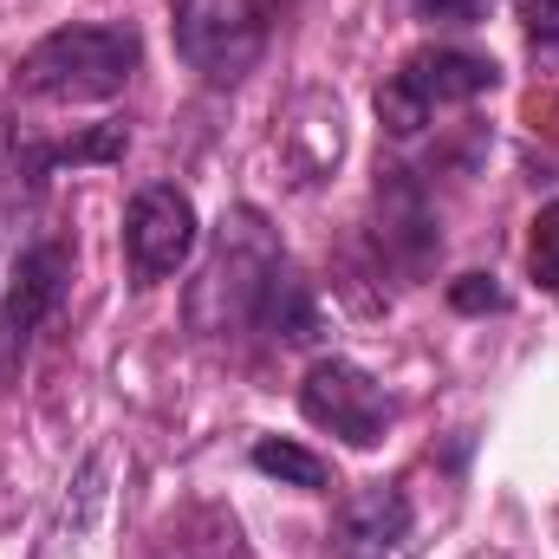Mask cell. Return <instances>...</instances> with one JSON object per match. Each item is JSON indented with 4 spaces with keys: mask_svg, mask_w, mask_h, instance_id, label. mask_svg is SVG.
<instances>
[{
    "mask_svg": "<svg viewBox=\"0 0 559 559\" xmlns=\"http://www.w3.org/2000/svg\"><path fill=\"white\" fill-rule=\"evenodd\" d=\"M202 248V215L176 182H150L124 209V254L138 280H169L189 267V254Z\"/></svg>",
    "mask_w": 559,
    "mask_h": 559,
    "instance_id": "5",
    "label": "cell"
},
{
    "mask_svg": "<svg viewBox=\"0 0 559 559\" xmlns=\"http://www.w3.org/2000/svg\"><path fill=\"white\" fill-rule=\"evenodd\" d=\"M554 527H559V514H554Z\"/></svg>",
    "mask_w": 559,
    "mask_h": 559,
    "instance_id": "18",
    "label": "cell"
},
{
    "mask_svg": "<svg viewBox=\"0 0 559 559\" xmlns=\"http://www.w3.org/2000/svg\"><path fill=\"white\" fill-rule=\"evenodd\" d=\"M378 124H384L391 138H417L423 124H429V111H423L397 79H384V85H378Z\"/></svg>",
    "mask_w": 559,
    "mask_h": 559,
    "instance_id": "13",
    "label": "cell"
},
{
    "mask_svg": "<svg viewBox=\"0 0 559 559\" xmlns=\"http://www.w3.org/2000/svg\"><path fill=\"white\" fill-rule=\"evenodd\" d=\"M391 79L436 118L442 105H468V98L495 92V85H501V66H495L488 52H468V46H423V52H411Z\"/></svg>",
    "mask_w": 559,
    "mask_h": 559,
    "instance_id": "7",
    "label": "cell"
},
{
    "mask_svg": "<svg viewBox=\"0 0 559 559\" xmlns=\"http://www.w3.org/2000/svg\"><path fill=\"white\" fill-rule=\"evenodd\" d=\"M176 59L189 72H202L209 85H241L274 39V13L267 0H176Z\"/></svg>",
    "mask_w": 559,
    "mask_h": 559,
    "instance_id": "3",
    "label": "cell"
},
{
    "mask_svg": "<svg viewBox=\"0 0 559 559\" xmlns=\"http://www.w3.org/2000/svg\"><path fill=\"white\" fill-rule=\"evenodd\" d=\"M488 0H417V20L429 26H475Z\"/></svg>",
    "mask_w": 559,
    "mask_h": 559,
    "instance_id": "17",
    "label": "cell"
},
{
    "mask_svg": "<svg viewBox=\"0 0 559 559\" xmlns=\"http://www.w3.org/2000/svg\"><path fill=\"white\" fill-rule=\"evenodd\" d=\"M124 150H131V131H124V124H92L85 138L52 143V150L39 156V169H52V163H118Z\"/></svg>",
    "mask_w": 559,
    "mask_h": 559,
    "instance_id": "12",
    "label": "cell"
},
{
    "mask_svg": "<svg viewBox=\"0 0 559 559\" xmlns=\"http://www.w3.org/2000/svg\"><path fill=\"white\" fill-rule=\"evenodd\" d=\"M254 332H267L274 345H312V338H319V293H312V280L299 274L286 254L274 261V274L261 286Z\"/></svg>",
    "mask_w": 559,
    "mask_h": 559,
    "instance_id": "10",
    "label": "cell"
},
{
    "mask_svg": "<svg viewBox=\"0 0 559 559\" xmlns=\"http://www.w3.org/2000/svg\"><path fill=\"white\" fill-rule=\"evenodd\" d=\"M378 235H384V248H391L404 267H429V254L442 248L436 215H429L423 189L404 176V169H391V176L378 182Z\"/></svg>",
    "mask_w": 559,
    "mask_h": 559,
    "instance_id": "9",
    "label": "cell"
},
{
    "mask_svg": "<svg viewBox=\"0 0 559 559\" xmlns=\"http://www.w3.org/2000/svg\"><path fill=\"white\" fill-rule=\"evenodd\" d=\"M527 267H534V280H540L547 293H559V202H554V209H540V222H534Z\"/></svg>",
    "mask_w": 559,
    "mask_h": 559,
    "instance_id": "14",
    "label": "cell"
},
{
    "mask_svg": "<svg viewBox=\"0 0 559 559\" xmlns=\"http://www.w3.org/2000/svg\"><path fill=\"white\" fill-rule=\"evenodd\" d=\"M143 59L138 26L124 20H85V26H52L46 39L26 46L20 59V92L52 98V105H105L131 85Z\"/></svg>",
    "mask_w": 559,
    "mask_h": 559,
    "instance_id": "1",
    "label": "cell"
},
{
    "mask_svg": "<svg viewBox=\"0 0 559 559\" xmlns=\"http://www.w3.org/2000/svg\"><path fill=\"white\" fill-rule=\"evenodd\" d=\"M411 495L391 481H371L358 495H345L338 521H332V554L338 559H391L411 540Z\"/></svg>",
    "mask_w": 559,
    "mask_h": 559,
    "instance_id": "8",
    "label": "cell"
},
{
    "mask_svg": "<svg viewBox=\"0 0 559 559\" xmlns=\"http://www.w3.org/2000/svg\"><path fill=\"white\" fill-rule=\"evenodd\" d=\"M299 417L325 436H338L345 449H378L384 429H391V397L384 384L352 365V358H319L306 378H299Z\"/></svg>",
    "mask_w": 559,
    "mask_h": 559,
    "instance_id": "4",
    "label": "cell"
},
{
    "mask_svg": "<svg viewBox=\"0 0 559 559\" xmlns=\"http://www.w3.org/2000/svg\"><path fill=\"white\" fill-rule=\"evenodd\" d=\"M521 7V26L540 52H559V0H514Z\"/></svg>",
    "mask_w": 559,
    "mask_h": 559,
    "instance_id": "16",
    "label": "cell"
},
{
    "mask_svg": "<svg viewBox=\"0 0 559 559\" xmlns=\"http://www.w3.org/2000/svg\"><path fill=\"white\" fill-rule=\"evenodd\" d=\"M280 261L274 228L261 222V209H235L215 235V254L195 280V299H189V319L202 332H241L254 325V306H261V286Z\"/></svg>",
    "mask_w": 559,
    "mask_h": 559,
    "instance_id": "2",
    "label": "cell"
},
{
    "mask_svg": "<svg viewBox=\"0 0 559 559\" xmlns=\"http://www.w3.org/2000/svg\"><path fill=\"white\" fill-rule=\"evenodd\" d=\"M248 462H254L267 481H280V488H306V495H325V488H332V468H325L306 442H286V436H261Z\"/></svg>",
    "mask_w": 559,
    "mask_h": 559,
    "instance_id": "11",
    "label": "cell"
},
{
    "mask_svg": "<svg viewBox=\"0 0 559 559\" xmlns=\"http://www.w3.org/2000/svg\"><path fill=\"white\" fill-rule=\"evenodd\" d=\"M449 306L455 312H501L508 293L495 286V274H462V280H449Z\"/></svg>",
    "mask_w": 559,
    "mask_h": 559,
    "instance_id": "15",
    "label": "cell"
},
{
    "mask_svg": "<svg viewBox=\"0 0 559 559\" xmlns=\"http://www.w3.org/2000/svg\"><path fill=\"white\" fill-rule=\"evenodd\" d=\"M66 286H72V248L66 241H33L13 261L7 293H0V378L13 371V358H26L33 332L59 312Z\"/></svg>",
    "mask_w": 559,
    "mask_h": 559,
    "instance_id": "6",
    "label": "cell"
}]
</instances>
